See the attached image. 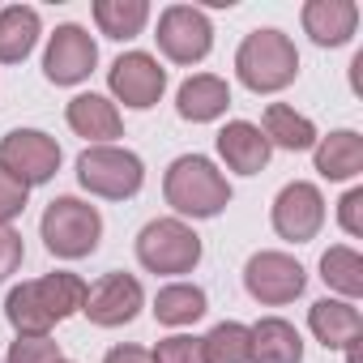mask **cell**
I'll list each match as a JSON object with an SVG mask.
<instances>
[{"label": "cell", "instance_id": "obj_1", "mask_svg": "<svg viewBox=\"0 0 363 363\" xmlns=\"http://www.w3.org/2000/svg\"><path fill=\"white\" fill-rule=\"evenodd\" d=\"M86 291L90 286L77 274H48L39 282L13 286L9 299H5V316L18 329V337H48L52 325H60L65 316L82 312Z\"/></svg>", "mask_w": 363, "mask_h": 363}, {"label": "cell", "instance_id": "obj_2", "mask_svg": "<svg viewBox=\"0 0 363 363\" xmlns=\"http://www.w3.org/2000/svg\"><path fill=\"white\" fill-rule=\"evenodd\" d=\"M162 197L175 214L184 218H218L227 206H231V184L227 175L201 158V154H184L167 167V179H162Z\"/></svg>", "mask_w": 363, "mask_h": 363}, {"label": "cell", "instance_id": "obj_3", "mask_svg": "<svg viewBox=\"0 0 363 363\" xmlns=\"http://www.w3.org/2000/svg\"><path fill=\"white\" fill-rule=\"evenodd\" d=\"M235 73L252 94H278L299 77V52L282 30H252L235 52Z\"/></svg>", "mask_w": 363, "mask_h": 363}, {"label": "cell", "instance_id": "obj_4", "mask_svg": "<svg viewBox=\"0 0 363 363\" xmlns=\"http://www.w3.org/2000/svg\"><path fill=\"white\" fill-rule=\"evenodd\" d=\"M43 244L52 257L60 261H82L99 248L103 240V214L90 206V201H77V197H56L48 210H43Z\"/></svg>", "mask_w": 363, "mask_h": 363}, {"label": "cell", "instance_id": "obj_5", "mask_svg": "<svg viewBox=\"0 0 363 363\" xmlns=\"http://www.w3.org/2000/svg\"><path fill=\"white\" fill-rule=\"evenodd\" d=\"M137 261L150 274H193L201 261V235L179 218H154L137 235Z\"/></svg>", "mask_w": 363, "mask_h": 363}, {"label": "cell", "instance_id": "obj_6", "mask_svg": "<svg viewBox=\"0 0 363 363\" xmlns=\"http://www.w3.org/2000/svg\"><path fill=\"white\" fill-rule=\"evenodd\" d=\"M77 179L82 189H90L94 197H107V201H124V197H137L141 184H145V167L133 150H120V145H90L82 150L77 158Z\"/></svg>", "mask_w": 363, "mask_h": 363}, {"label": "cell", "instance_id": "obj_7", "mask_svg": "<svg viewBox=\"0 0 363 363\" xmlns=\"http://www.w3.org/2000/svg\"><path fill=\"white\" fill-rule=\"evenodd\" d=\"M0 171L13 175L22 189L48 184V179L60 171V145L39 128H13L5 141H0Z\"/></svg>", "mask_w": 363, "mask_h": 363}, {"label": "cell", "instance_id": "obj_8", "mask_svg": "<svg viewBox=\"0 0 363 363\" xmlns=\"http://www.w3.org/2000/svg\"><path fill=\"white\" fill-rule=\"evenodd\" d=\"M154 39H158V52L167 60H175V65H197L214 48V26L193 5H171V9H162Z\"/></svg>", "mask_w": 363, "mask_h": 363}, {"label": "cell", "instance_id": "obj_9", "mask_svg": "<svg viewBox=\"0 0 363 363\" xmlns=\"http://www.w3.org/2000/svg\"><path fill=\"white\" fill-rule=\"evenodd\" d=\"M244 286H248V295H252L257 303L282 308V303H291V299L303 295L308 274H303V265H299L295 257H286V252H257V257H248V265H244Z\"/></svg>", "mask_w": 363, "mask_h": 363}, {"label": "cell", "instance_id": "obj_10", "mask_svg": "<svg viewBox=\"0 0 363 363\" xmlns=\"http://www.w3.org/2000/svg\"><path fill=\"white\" fill-rule=\"evenodd\" d=\"M141 303H145L141 282H137L133 274L111 269V274H103V278L86 291L82 312L90 316V325H99V329H116V325H128V320L141 312Z\"/></svg>", "mask_w": 363, "mask_h": 363}, {"label": "cell", "instance_id": "obj_11", "mask_svg": "<svg viewBox=\"0 0 363 363\" xmlns=\"http://www.w3.org/2000/svg\"><path fill=\"white\" fill-rule=\"evenodd\" d=\"M325 227V197L316 184H308V179H295V184H286L274 201V231L291 244H308L316 240V231Z\"/></svg>", "mask_w": 363, "mask_h": 363}, {"label": "cell", "instance_id": "obj_12", "mask_svg": "<svg viewBox=\"0 0 363 363\" xmlns=\"http://www.w3.org/2000/svg\"><path fill=\"white\" fill-rule=\"evenodd\" d=\"M99 65V48L94 39L82 30V26H56L52 43H48V56H43V73L52 86H77L94 73Z\"/></svg>", "mask_w": 363, "mask_h": 363}, {"label": "cell", "instance_id": "obj_13", "mask_svg": "<svg viewBox=\"0 0 363 363\" xmlns=\"http://www.w3.org/2000/svg\"><path fill=\"white\" fill-rule=\"evenodd\" d=\"M107 82H111V94H116L124 107L145 111V107H154V103L162 99V90H167V69H158V60L145 56V52H124V56L111 65Z\"/></svg>", "mask_w": 363, "mask_h": 363}, {"label": "cell", "instance_id": "obj_14", "mask_svg": "<svg viewBox=\"0 0 363 363\" xmlns=\"http://www.w3.org/2000/svg\"><path fill=\"white\" fill-rule=\"evenodd\" d=\"M308 325H312V333L325 350H350L363 337V316L346 299H316L312 312H308Z\"/></svg>", "mask_w": 363, "mask_h": 363}, {"label": "cell", "instance_id": "obj_15", "mask_svg": "<svg viewBox=\"0 0 363 363\" xmlns=\"http://www.w3.org/2000/svg\"><path fill=\"white\" fill-rule=\"evenodd\" d=\"M354 26H359V5L354 0H308L303 5V30L312 35L316 48L350 43Z\"/></svg>", "mask_w": 363, "mask_h": 363}, {"label": "cell", "instance_id": "obj_16", "mask_svg": "<svg viewBox=\"0 0 363 363\" xmlns=\"http://www.w3.org/2000/svg\"><path fill=\"white\" fill-rule=\"evenodd\" d=\"M218 154L227 158L231 171H240V175H257V171H265L274 145L265 141V133H261L257 124H248V120H231V124L218 133Z\"/></svg>", "mask_w": 363, "mask_h": 363}, {"label": "cell", "instance_id": "obj_17", "mask_svg": "<svg viewBox=\"0 0 363 363\" xmlns=\"http://www.w3.org/2000/svg\"><path fill=\"white\" fill-rule=\"evenodd\" d=\"M227 107H231V90H227V82L214 77V73L189 77L184 86H179V94H175V111L184 116V120H193V124H210V120H218Z\"/></svg>", "mask_w": 363, "mask_h": 363}, {"label": "cell", "instance_id": "obj_18", "mask_svg": "<svg viewBox=\"0 0 363 363\" xmlns=\"http://www.w3.org/2000/svg\"><path fill=\"white\" fill-rule=\"evenodd\" d=\"M252 354L248 363H303V337L291 320L282 316H265L252 329Z\"/></svg>", "mask_w": 363, "mask_h": 363}, {"label": "cell", "instance_id": "obj_19", "mask_svg": "<svg viewBox=\"0 0 363 363\" xmlns=\"http://www.w3.org/2000/svg\"><path fill=\"white\" fill-rule=\"evenodd\" d=\"M69 128L77 133V137H90V141H116L120 133H124V120H120V111H116V103H107L103 94H77L73 103H69Z\"/></svg>", "mask_w": 363, "mask_h": 363}, {"label": "cell", "instance_id": "obj_20", "mask_svg": "<svg viewBox=\"0 0 363 363\" xmlns=\"http://www.w3.org/2000/svg\"><path fill=\"white\" fill-rule=\"evenodd\" d=\"M316 171L325 179H350L363 171V137L350 128H337L316 141Z\"/></svg>", "mask_w": 363, "mask_h": 363}, {"label": "cell", "instance_id": "obj_21", "mask_svg": "<svg viewBox=\"0 0 363 363\" xmlns=\"http://www.w3.org/2000/svg\"><path fill=\"white\" fill-rule=\"evenodd\" d=\"M39 43V13L30 5L0 9V65H18Z\"/></svg>", "mask_w": 363, "mask_h": 363}, {"label": "cell", "instance_id": "obj_22", "mask_svg": "<svg viewBox=\"0 0 363 363\" xmlns=\"http://www.w3.org/2000/svg\"><path fill=\"white\" fill-rule=\"evenodd\" d=\"M261 133H265L269 145H282V150H312V145H316V128H312V120L299 116V111L286 107V103H269V107H265Z\"/></svg>", "mask_w": 363, "mask_h": 363}, {"label": "cell", "instance_id": "obj_23", "mask_svg": "<svg viewBox=\"0 0 363 363\" xmlns=\"http://www.w3.org/2000/svg\"><path fill=\"white\" fill-rule=\"evenodd\" d=\"M206 316V291L193 282H171L154 295V320L158 325H193Z\"/></svg>", "mask_w": 363, "mask_h": 363}, {"label": "cell", "instance_id": "obj_24", "mask_svg": "<svg viewBox=\"0 0 363 363\" xmlns=\"http://www.w3.org/2000/svg\"><path fill=\"white\" fill-rule=\"evenodd\" d=\"M150 18V5L145 0H94V22L107 39L124 43V39H137L141 26Z\"/></svg>", "mask_w": 363, "mask_h": 363}, {"label": "cell", "instance_id": "obj_25", "mask_svg": "<svg viewBox=\"0 0 363 363\" xmlns=\"http://www.w3.org/2000/svg\"><path fill=\"white\" fill-rule=\"evenodd\" d=\"M252 354V333L240 320H223L201 337V359L206 363H248Z\"/></svg>", "mask_w": 363, "mask_h": 363}, {"label": "cell", "instance_id": "obj_26", "mask_svg": "<svg viewBox=\"0 0 363 363\" xmlns=\"http://www.w3.org/2000/svg\"><path fill=\"white\" fill-rule=\"evenodd\" d=\"M320 278H325V286H333L337 295L354 299V295H363V257H359L354 248L337 244V248H329V252L320 257Z\"/></svg>", "mask_w": 363, "mask_h": 363}, {"label": "cell", "instance_id": "obj_27", "mask_svg": "<svg viewBox=\"0 0 363 363\" xmlns=\"http://www.w3.org/2000/svg\"><path fill=\"white\" fill-rule=\"evenodd\" d=\"M150 359H154V363H206V359H201V337H189V333L162 337Z\"/></svg>", "mask_w": 363, "mask_h": 363}, {"label": "cell", "instance_id": "obj_28", "mask_svg": "<svg viewBox=\"0 0 363 363\" xmlns=\"http://www.w3.org/2000/svg\"><path fill=\"white\" fill-rule=\"evenodd\" d=\"M60 346L52 337H18L9 346V363H60Z\"/></svg>", "mask_w": 363, "mask_h": 363}, {"label": "cell", "instance_id": "obj_29", "mask_svg": "<svg viewBox=\"0 0 363 363\" xmlns=\"http://www.w3.org/2000/svg\"><path fill=\"white\" fill-rule=\"evenodd\" d=\"M26 193L30 189H22L13 175L0 171V227H9V218H18L26 210Z\"/></svg>", "mask_w": 363, "mask_h": 363}, {"label": "cell", "instance_id": "obj_30", "mask_svg": "<svg viewBox=\"0 0 363 363\" xmlns=\"http://www.w3.org/2000/svg\"><path fill=\"white\" fill-rule=\"evenodd\" d=\"M22 257H26V244L13 227H0V282H5L9 274L22 269Z\"/></svg>", "mask_w": 363, "mask_h": 363}, {"label": "cell", "instance_id": "obj_31", "mask_svg": "<svg viewBox=\"0 0 363 363\" xmlns=\"http://www.w3.org/2000/svg\"><path fill=\"white\" fill-rule=\"evenodd\" d=\"M337 223L346 235H363V189H350L337 201Z\"/></svg>", "mask_w": 363, "mask_h": 363}, {"label": "cell", "instance_id": "obj_32", "mask_svg": "<svg viewBox=\"0 0 363 363\" xmlns=\"http://www.w3.org/2000/svg\"><path fill=\"white\" fill-rule=\"evenodd\" d=\"M103 363H154V359H150V350H141V346H111Z\"/></svg>", "mask_w": 363, "mask_h": 363}, {"label": "cell", "instance_id": "obj_33", "mask_svg": "<svg viewBox=\"0 0 363 363\" xmlns=\"http://www.w3.org/2000/svg\"><path fill=\"white\" fill-rule=\"evenodd\" d=\"M60 363H69V359H60Z\"/></svg>", "mask_w": 363, "mask_h": 363}]
</instances>
